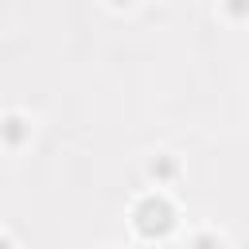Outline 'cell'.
<instances>
[{
    "mask_svg": "<svg viewBox=\"0 0 249 249\" xmlns=\"http://www.w3.org/2000/svg\"><path fill=\"white\" fill-rule=\"evenodd\" d=\"M136 226H140V233H163L167 226H171V206L163 202V198H148L140 210H136Z\"/></svg>",
    "mask_w": 249,
    "mask_h": 249,
    "instance_id": "1",
    "label": "cell"
},
{
    "mask_svg": "<svg viewBox=\"0 0 249 249\" xmlns=\"http://www.w3.org/2000/svg\"><path fill=\"white\" fill-rule=\"evenodd\" d=\"M0 132H4V140H8V144H19V140L27 136V124H23L19 117H8V121L0 124Z\"/></svg>",
    "mask_w": 249,
    "mask_h": 249,
    "instance_id": "2",
    "label": "cell"
},
{
    "mask_svg": "<svg viewBox=\"0 0 249 249\" xmlns=\"http://www.w3.org/2000/svg\"><path fill=\"white\" fill-rule=\"evenodd\" d=\"M175 167H171V160H160V163H152V175H160V179H167Z\"/></svg>",
    "mask_w": 249,
    "mask_h": 249,
    "instance_id": "3",
    "label": "cell"
},
{
    "mask_svg": "<svg viewBox=\"0 0 249 249\" xmlns=\"http://www.w3.org/2000/svg\"><path fill=\"white\" fill-rule=\"evenodd\" d=\"M198 249H214V241L210 237H198Z\"/></svg>",
    "mask_w": 249,
    "mask_h": 249,
    "instance_id": "4",
    "label": "cell"
},
{
    "mask_svg": "<svg viewBox=\"0 0 249 249\" xmlns=\"http://www.w3.org/2000/svg\"><path fill=\"white\" fill-rule=\"evenodd\" d=\"M0 249H12V241H8V237H0Z\"/></svg>",
    "mask_w": 249,
    "mask_h": 249,
    "instance_id": "5",
    "label": "cell"
},
{
    "mask_svg": "<svg viewBox=\"0 0 249 249\" xmlns=\"http://www.w3.org/2000/svg\"><path fill=\"white\" fill-rule=\"evenodd\" d=\"M113 4H117V8H121V4H128V0H113Z\"/></svg>",
    "mask_w": 249,
    "mask_h": 249,
    "instance_id": "6",
    "label": "cell"
}]
</instances>
